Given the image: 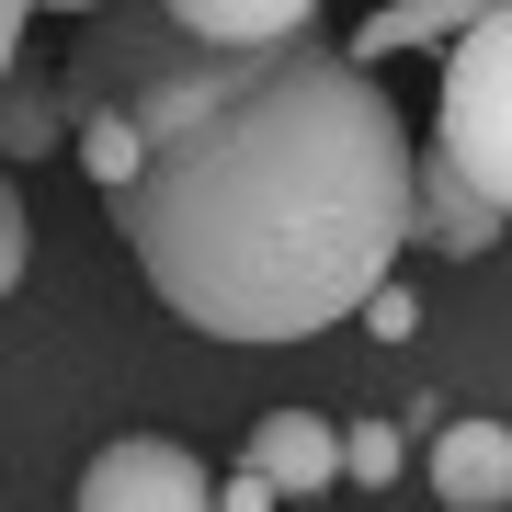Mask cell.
I'll return each instance as SVG.
<instances>
[{
    "label": "cell",
    "mask_w": 512,
    "mask_h": 512,
    "mask_svg": "<svg viewBox=\"0 0 512 512\" xmlns=\"http://www.w3.org/2000/svg\"><path fill=\"white\" fill-rule=\"evenodd\" d=\"M57 92L148 296L205 342H308L399 274L421 148L342 35L205 46L171 0H114Z\"/></svg>",
    "instance_id": "cell-1"
},
{
    "label": "cell",
    "mask_w": 512,
    "mask_h": 512,
    "mask_svg": "<svg viewBox=\"0 0 512 512\" xmlns=\"http://www.w3.org/2000/svg\"><path fill=\"white\" fill-rule=\"evenodd\" d=\"M433 148L456 160V183L512 228V0H478V23L444 46Z\"/></svg>",
    "instance_id": "cell-2"
},
{
    "label": "cell",
    "mask_w": 512,
    "mask_h": 512,
    "mask_svg": "<svg viewBox=\"0 0 512 512\" xmlns=\"http://www.w3.org/2000/svg\"><path fill=\"white\" fill-rule=\"evenodd\" d=\"M69 512H217V478H205V456L171 444V433H114L103 456L80 467Z\"/></svg>",
    "instance_id": "cell-3"
},
{
    "label": "cell",
    "mask_w": 512,
    "mask_h": 512,
    "mask_svg": "<svg viewBox=\"0 0 512 512\" xmlns=\"http://www.w3.org/2000/svg\"><path fill=\"white\" fill-rule=\"evenodd\" d=\"M239 478H262L274 501L319 512L330 490H342V433H330L319 410H262V421H251V444H239Z\"/></svg>",
    "instance_id": "cell-4"
},
{
    "label": "cell",
    "mask_w": 512,
    "mask_h": 512,
    "mask_svg": "<svg viewBox=\"0 0 512 512\" xmlns=\"http://www.w3.org/2000/svg\"><path fill=\"white\" fill-rule=\"evenodd\" d=\"M490 239H501V217H490V205L456 183V160H444V148H421V160H410V251L478 262Z\"/></svg>",
    "instance_id": "cell-5"
},
{
    "label": "cell",
    "mask_w": 512,
    "mask_h": 512,
    "mask_svg": "<svg viewBox=\"0 0 512 512\" xmlns=\"http://www.w3.org/2000/svg\"><path fill=\"white\" fill-rule=\"evenodd\" d=\"M444 512H512V421H433Z\"/></svg>",
    "instance_id": "cell-6"
},
{
    "label": "cell",
    "mask_w": 512,
    "mask_h": 512,
    "mask_svg": "<svg viewBox=\"0 0 512 512\" xmlns=\"http://www.w3.org/2000/svg\"><path fill=\"white\" fill-rule=\"evenodd\" d=\"M57 148H69V92L12 57V80H0V160H57Z\"/></svg>",
    "instance_id": "cell-7"
},
{
    "label": "cell",
    "mask_w": 512,
    "mask_h": 512,
    "mask_svg": "<svg viewBox=\"0 0 512 512\" xmlns=\"http://www.w3.org/2000/svg\"><path fill=\"white\" fill-rule=\"evenodd\" d=\"M183 12V35H205V46H285V35H308V0H171Z\"/></svg>",
    "instance_id": "cell-8"
},
{
    "label": "cell",
    "mask_w": 512,
    "mask_h": 512,
    "mask_svg": "<svg viewBox=\"0 0 512 512\" xmlns=\"http://www.w3.org/2000/svg\"><path fill=\"white\" fill-rule=\"evenodd\" d=\"M478 23V0H399V12H376L365 35H353V69H387V57H410V46H456Z\"/></svg>",
    "instance_id": "cell-9"
},
{
    "label": "cell",
    "mask_w": 512,
    "mask_h": 512,
    "mask_svg": "<svg viewBox=\"0 0 512 512\" xmlns=\"http://www.w3.org/2000/svg\"><path fill=\"white\" fill-rule=\"evenodd\" d=\"M342 478L353 490H399L410 478V421H353L342 433Z\"/></svg>",
    "instance_id": "cell-10"
},
{
    "label": "cell",
    "mask_w": 512,
    "mask_h": 512,
    "mask_svg": "<svg viewBox=\"0 0 512 512\" xmlns=\"http://www.w3.org/2000/svg\"><path fill=\"white\" fill-rule=\"evenodd\" d=\"M23 262H35V217H23V194H12V171H0V296L23 285Z\"/></svg>",
    "instance_id": "cell-11"
},
{
    "label": "cell",
    "mask_w": 512,
    "mask_h": 512,
    "mask_svg": "<svg viewBox=\"0 0 512 512\" xmlns=\"http://www.w3.org/2000/svg\"><path fill=\"white\" fill-rule=\"evenodd\" d=\"M365 330H376V342H410V330H421V296H410L399 274H387V285L365 296Z\"/></svg>",
    "instance_id": "cell-12"
},
{
    "label": "cell",
    "mask_w": 512,
    "mask_h": 512,
    "mask_svg": "<svg viewBox=\"0 0 512 512\" xmlns=\"http://www.w3.org/2000/svg\"><path fill=\"white\" fill-rule=\"evenodd\" d=\"M23 23H35V12H23V0H0V80H12V57H23Z\"/></svg>",
    "instance_id": "cell-13"
},
{
    "label": "cell",
    "mask_w": 512,
    "mask_h": 512,
    "mask_svg": "<svg viewBox=\"0 0 512 512\" xmlns=\"http://www.w3.org/2000/svg\"><path fill=\"white\" fill-rule=\"evenodd\" d=\"M217 512H274V490H262V478H228V490H217Z\"/></svg>",
    "instance_id": "cell-14"
},
{
    "label": "cell",
    "mask_w": 512,
    "mask_h": 512,
    "mask_svg": "<svg viewBox=\"0 0 512 512\" xmlns=\"http://www.w3.org/2000/svg\"><path fill=\"white\" fill-rule=\"evenodd\" d=\"M319 512H330V501H319Z\"/></svg>",
    "instance_id": "cell-15"
}]
</instances>
